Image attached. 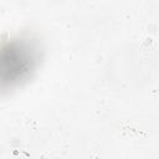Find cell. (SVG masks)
<instances>
[{"mask_svg": "<svg viewBox=\"0 0 159 159\" xmlns=\"http://www.w3.org/2000/svg\"><path fill=\"white\" fill-rule=\"evenodd\" d=\"M41 58L39 41L15 36L0 42V93L24 84L36 71Z\"/></svg>", "mask_w": 159, "mask_h": 159, "instance_id": "cell-1", "label": "cell"}]
</instances>
